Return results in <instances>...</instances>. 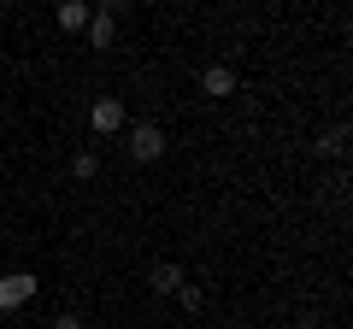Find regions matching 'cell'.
I'll list each match as a JSON object with an SVG mask.
<instances>
[{
    "label": "cell",
    "mask_w": 353,
    "mask_h": 329,
    "mask_svg": "<svg viewBox=\"0 0 353 329\" xmlns=\"http://www.w3.org/2000/svg\"><path fill=\"white\" fill-rule=\"evenodd\" d=\"M124 124H130V112H124L118 94H101V100L88 106V129H94V136H118Z\"/></svg>",
    "instance_id": "obj_1"
},
{
    "label": "cell",
    "mask_w": 353,
    "mask_h": 329,
    "mask_svg": "<svg viewBox=\"0 0 353 329\" xmlns=\"http://www.w3.org/2000/svg\"><path fill=\"white\" fill-rule=\"evenodd\" d=\"M124 147H130V159H136V164H153V159L165 153V129H159V124H130V141H124Z\"/></svg>",
    "instance_id": "obj_2"
},
{
    "label": "cell",
    "mask_w": 353,
    "mask_h": 329,
    "mask_svg": "<svg viewBox=\"0 0 353 329\" xmlns=\"http://www.w3.org/2000/svg\"><path fill=\"white\" fill-rule=\"evenodd\" d=\"M36 300V277L30 270H12V277H0V312H18V306Z\"/></svg>",
    "instance_id": "obj_3"
},
{
    "label": "cell",
    "mask_w": 353,
    "mask_h": 329,
    "mask_svg": "<svg viewBox=\"0 0 353 329\" xmlns=\"http://www.w3.org/2000/svg\"><path fill=\"white\" fill-rule=\"evenodd\" d=\"M201 94L230 100V94H236V71H230V65H206V71H201Z\"/></svg>",
    "instance_id": "obj_4"
},
{
    "label": "cell",
    "mask_w": 353,
    "mask_h": 329,
    "mask_svg": "<svg viewBox=\"0 0 353 329\" xmlns=\"http://www.w3.org/2000/svg\"><path fill=\"white\" fill-rule=\"evenodd\" d=\"M88 18H94V6H88V0H59V30H65V36H83Z\"/></svg>",
    "instance_id": "obj_5"
},
{
    "label": "cell",
    "mask_w": 353,
    "mask_h": 329,
    "mask_svg": "<svg viewBox=\"0 0 353 329\" xmlns=\"http://www.w3.org/2000/svg\"><path fill=\"white\" fill-rule=\"evenodd\" d=\"M83 36H88V47H94V53H106V47H118V18H106V12H94V18H88V30H83Z\"/></svg>",
    "instance_id": "obj_6"
},
{
    "label": "cell",
    "mask_w": 353,
    "mask_h": 329,
    "mask_svg": "<svg viewBox=\"0 0 353 329\" xmlns=\"http://www.w3.org/2000/svg\"><path fill=\"white\" fill-rule=\"evenodd\" d=\"M183 282H189V277H183L176 265H153V270H148V288H153V294H165V300H171Z\"/></svg>",
    "instance_id": "obj_7"
},
{
    "label": "cell",
    "mask_w": 353,
    "mask_h": 329,
    "mask_svg": "<svg viewBox=\"0 0 353 329\" xmlns=\"http://www.w3.org/2000/svg\"><path fill=\"white\" fill-rule=\"evenodd\" d=\"M71 177L77 182H94V177H101V153H94V147H77L71 153Z\"/></svg>",
    "instance_id": "obj_8"
},
{
    "label": "cell",
    "mask_w": 353,
    "mask_h": 329,
    "mask_svg": "<svg viewBox=\"0 0 353 329\" xmlns=\"http://www.w3.org/2000/svg\"><path fill=\"white\" fill-rule=\"evenodd\" d=\"M318 153L341 159V153H347V124H330V129H324V141H318Z\"/></svg>",
    "instance_id": "obj_9"
},
{
    "label": "cell",
    "mask_w": 353,
    "mask_h": 329,
    "mask_svg": "<svg viewBox=\"0 0 353 329\" xmlns=\"http://www.w3.org/2000/svg\"><path fill=\"white\" fill-rule=\"evenodd\" d=\"M176 306H183V312H201V306H206V294L194 288V282H183V288H176Z\"/></svg>",
    "instance_id": "obj_10"
},
{
    "label": "cell",
    "mask_w": 353,
    "mask_h": 329,
    "mask_svg": "<svg viewBox=\"0 0 353 329\" xmlns=\"http://www.w3.org/2000/svg\"><path fill=\"white\" fill-rule=\"evenodd\" d=\"M94 12H106V18H124V12H130V0H101Z\"/></svg>",
    "instance_id": "obj_11"
},
{
    "label": "cell",
    "mask_w": 353,
    "mask_h": 329,
    "mask_svg": "<svg viewBox=\"0 0 353 329\" xmlns=\"http://www.w3.org/2000/svg\"><path fill=\"white\" fill-rule=\"evenodd\" d=\"M53 329H83V317H77V312H59V317H53Z\"/></svg>",
    "instance_id": "obj_12"
}]
</instances>
